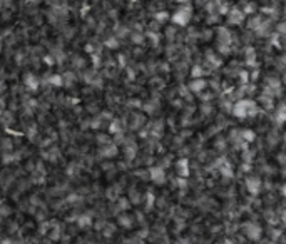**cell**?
Here are the masks:
<instances>
[{"label": "cell", "instance_id": "cell-5", "mask_svg": "<svg viewBox=\"0 0 286 244\" xmlns=\"http://www.w3.org/2000/svg\"><path fill=\"white\" fill-rule=\"evenodd\" d=\"M0 50H2V42H0Z\"/></svg>", "mask_w": 286, "mask_h": 244}, {"label": "cell", "instance_id": "cell-4", "mask_svg": "<svg viewBox=\"0 0 286 244\" xmlns=\"http://www.w3.org/2000/svg\"><path fill=\"white\" fill-rule=\"evenodd\" d=\"M45 62H47V64H54V60H52L50 57H45Z\"/></svg>", "mask_w": 286, "mask_h": 244}, {"label": "cell", "instance_id": "cell-3", "mask_svg": "<svg viewBox=\"0 0 286 244\" xmlns=\"http://www.w3.org/2000/svg\"><path fill=\"white\" fill-rule=\"evenodd\" d=\"M9 207H7V206H3L2 207V209H0V216H9Z\"/></svg>", "mask_w": 286, "mask_h": 244}, {"label": "cell", "instance_id": "cell-2", "mask_svg": "<svg viewBox=\"0 0 286 244\" xmlns=\"http://www.w3.org/2000/svg\"><path fill=\"white\" fill-rule=\"evenodd\" d=\"M49 82H50L52 86H62L64 80H62V77H60V75H52L50 79H49Z\"/></svg>", "mask_w": 286, "mask_h": 244}, {"label": "cell", "instance_id": "cell-6", "mask_svg": "<svg viewBox=\"0 0 286 244\" xmlns=\"http://www.w3.org/2000/svg\"><path fill=\"white\" fill-rule=\"evenodd\" d=\"M0 42H2V37H0Z\"/></svg>", "mask_w": 286, "mask_h": 244}, {"label": "cell", "instance_id": "cell-1", "mask_svg": "<svg viewBox=\"0 0 286 244\" xmlns=\"http://www.w3.org/2000/svg\"><path fill=\"white\" fill-rule=\"evenodd\" d=\"M24 84L28 87V89H32V90H35L39 87V82H37V79H35L32 74H25L24 75Z\"/></svg>", "mask_w": 286, "mask_h": 244}]
</instances>
